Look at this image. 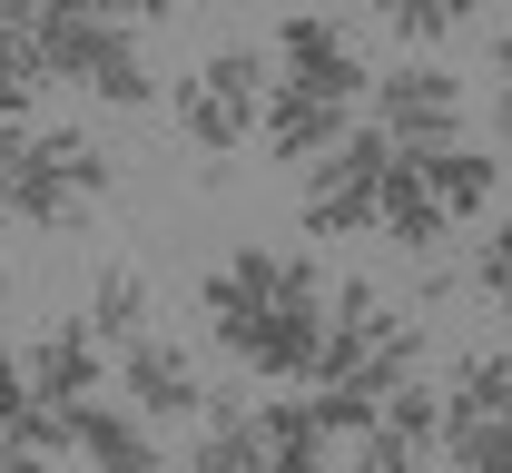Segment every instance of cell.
Instances as JSON below:
<instances>
[{"label": "cell", "instance_id": "7", "mask_svg": "<svg viewBox=\"0 0 512 473\" xmlns=\"http://www.w3.org/2000/svg\"><path fill=\"white\" fill-rule=\"evenodd\" d=\"M365 99H375V129L394 148H444V138H463V79L434 50H404L394 69H375Z\"/></svg>", "mask_w": 512, "mask_h": 473}, {"label": "cell", "instance_id": "27", "mask_svg": "<svg viewBox=\"0 0 512 473\" xmlns=\"http://www.w3.org/2000/svg\"><path fill=\"white\" fill-rule=\"evenodd\" d=\"M0 464H10V424H0Z\"/></svg>", "mask_w": 512, "mask_h": 473}, {"label": "cell", "instance_id": "15", "mask_svg": "<svg viewBox=\"0 0 512 473\" xmlns=\"http://www.w3.org/2000/svg\"><path fill=\"white\" fill-rule=\"evenodd\" d=\"M188 473H266V424H256L247 395H207V405H197Z\"/></svg>", "mask_w": 512, "mask_h": 473}, {"label": "cell", "instance_id": "11", "mask_svg": "<svg viewBox=\"0 0 512 473\" xmlns=\"http://www.w3.org/2000/svg\"><path fill=\"white\" fill-rule=\"evenodd\" d=\"M375 237L404 247V257H434V247L453 237V217H444V198H434V178H424V158H404V148H394V168H384V188H375Z\"/></svg>", "mask_w": 512, "mask_h": 473}, {"label": "cell", "instance_id": "21", "mask_svg": "<svg viewBox=\"0 0 512 473\" xmlns=\"http://www.w3.org/2000/svg\"><path fill=\"white\" fill-rule=\"evenodd\" d=\"M20 158H30V129H20V119H0V227H20Z\"/></svg>", "mask_w": 512, "mask_h": 473}, {"label": "cell", "instance_id": "10", "mask_svg": "<svg viewBox=\"0 0 512 473\" xmlns=\"http://www.w3.org/2000/svg\"><path fill=\"white\" fill-rule=\"evenodd\" d=\"M119 395L148 424H197V405H207V385H197V365H188L178 336H128L119 345Z\"/></svg>", "mask_w": 512, "mask_h": 473}, {"label": "cell", "instance_id": "18", "mask_svg": "<svg viewBox=\"0 0 512 473\" xmlns=\"http://www.w3.org/2000/svg\"><path fill=\"white\" fill-rule=\"evenodd\" d=\"M89 336L99 345L148 336V276L138 267H99V286H89Z\"/></svg>", "mask_w": 512, "mask_h": 473}, {"label": "cell", "instance_id": "25", "mask_svg": "<svg viewBox=\"0 0 512 473\" xmlns=\"http://www.w3.org/2000/svg\"><path fill=\"white\" fill-rule=\"evenodd\" d=\"M0 473H60V454H10Z\"/></svg>", "mask_w": 512, "mask_h": 473}, {"label": "cell", "instance_id": "17", "mask_svg": "<svg viewBox=\"0 0 512 473\" xmlns=\"http://www.w3.org/2000/svg\"><path fill=\"white\" fill-rule=\"evenodd\" d=\"M256 424H266V473H335V434H325L316 395H306V405H296V395H266Z\"/></svg>", "mask_w": 512, "mask_h": 473}, {"label": "cell", "instance_id": "20", "mask_svg": "<svg viewBox=\"0 0 512 473\" xmlns=\"http://www.w3.org/2000/svg\"><path fill=\"white\" fill-rule=\"evenodd\" d=\"M473 286H483L493 306H512V207H503V217H493V237L473 247Z\"/></svg>", "mask_w": 512, "mask_h": 473}, {"label": "cell", "instance_id": "5", "mask_svg": "<svg viewBox=\"0 0 512 473\" xmlns=\"http://www.w3.org/2000/svg\"><path fill=\"white\" fill-rule=\"evenodd\" d=\"M109 198V148L89 129H30V158H20V227H79L89 207Z\"/></svg>", "mask_w": 512, "mask_h": 473}, {"label": "cell", "instance_id": "16", "mask_svg": "<svg viewBox=\"0 0 512 473\" xmlns=\"http://www.w3.org/2000/svg\"><path fill=\"white\" fill-rule=\"evenodd\" d=\"M404 158H424V178H434V198H444L453 227L493 217V178H503V158H493V148H473V138H444V148H404Z\"/></svg>", "mask_w": 512, "mask_h": 473}, {"label": "cell", "instance_id": "1", "mask_svg": "<svg viewBox=\"0 0 512 473\" xmlns=\"http://www.w3.org/2000/svg\"><path fill=\"white\" fill-rule=\"evenodd\" d=\"M197 316H207V336L227 345L256 385H306L316 345H325V276L296 247H237V257L207 267Z\"/></svg>", "mask_w": 512, "mask_h": 473}, {"label": "cell", "instance_id": "19", "mask_svg": "<svg viewBox=\"0 0 512 473\" xmlns=\"http://www.w3.org/2000/svg\"><path fill=\"white\" fill-rule=\"evenodd\" d=\"M50 89V60L30 30H0V119H30V99Z\"/></svg>", "mask_w": 512, "mask_h": 473}, {"label": "cell", "instance_id": "14", "mask_svg": "<svg viewBox=\"0 0 512 473\" xmlns=\"http://www.w3.org/2000/svg\"><path fill=\"white\" fill-rule=\"evenodd\" d=\"M99 355H109V345L89 336V316H69V326H50V336L20 355V375H30V395H50V405H89V395H99Z\"/></svg>", "mask_w": 512, "mask_h": 473}, {"label": "cell", "instance_id": "12", "mask_svg": "<svg viewBox=\"0 0 512 473\" xmlns=\"http://www.w3.org/2000/svg\"><path fill=\"white\" fill-rule=\"evenodd\" d=\"M345 129H355V109H345V99L296 89V79H266V119H256V138H266L276 158H325Z\"/></svg>", "mask_w": 512, "mask_h": 473}, {"label": "cell", "instance_id": "24", "mask_svg": "<svg viewBox=\"0 0 512 473\" xmlns=\"http://www.w3.org/2000/svg\"><path fill=\"white\" fill-rule=\"evenodd\" d=\"M493 148H503V168H512V89H493Z\"/></svg>", "mask_w": 512, "mask_h": 473}, {"label": "cell", "instance_id": "8", "mask_svg": "<svg viewBox=\"0 0 512 473\" xmlns=\"http://www.w3.org/2000/svg\"><path fill=\"white\" fill-rule=\"evenodd\" d=\"M266 60H276V79H296V89H325V99H365L375 89V69H365V50L325 20V10H296V20H276V40H266Z\"/></svg>", "mask_w": 512, "mask_h": 473}, {"label": "cell", "instance_id": "4", "mask_svg": "<svg viewBox=\"0 0 512 473\" xmlns=\"http://www.w3.org/2000/svg\"><path fill=\"white\" fill-rule=\"evenodd\" d=\"M384 168H394V138L375 119H355V129L335 138L325 158H306V198H296V227L306 237H365L375 227V188Z\"/></svg>", "mask_w": 512, "mask_h": 473}, {"label": "cell", "instance_id": "3", "mask_svg": "<svg viewBox=\"0 0 512 473\" xmlns=\"http://www.w3.org/2000/svg\"><path fill=\"white\" fill-rule=\"evenodd\" d=\"M453 473H512V355L503 345H473L444 375V444Z\"/></svg>", "mask_w": 512, "mask_h": 473}, {"label": "cell", "instance_id": "13", "mask_svg": "<svg viewBox=\"0 0 512 473\" xmlns=\"http://www.w3.org/2000/svg\"><path fill=\"white\" fill-rule=\"evenodd\" d=\"M69 454H79L89 473H168L148 414H128V405H79L69 414Z\"/></svg>", "mask_w": 512, "mask_h": 473}, {"label": "cell", "instance_id": "6", "mask_svg": "<svg viewBox=\"0 0 512 473\" xmlns=\"http://www.w3.org/2000/svg\"><path fill=\"white\" fill-rule=\"evenodd\" d=\"M266 79H276V60L266 50H217V60H197L188 79H178V129L197 138V148H247L256 119H266Z\"/></svg>", "mask_w": 512, "mask_h": 473}, {"label": "cell", "instance_id": "2", "mask_svg": "<svg viewBox=\"0 0 512 473\" xmlns=\"http://www.w3.org/2000/svg\"><path fill=\"white\" fill-rule=\"evenodd\" d=\"M30 40H40L50 79L89 89V99H109V109H148V99H158V69H148V50H138V30L109 20V10L60 0V10H40V20H30Z\"/></svg>", "mask_w": 512, "mask_h": 473}, {"label": "cell", "instance_id": "9", "mask_svg": "<svg viewBox=\"0 0 512 473\" xmlns=\"http://www.w3.org/2000/svg\"><path fill=\"white\" fill-rule=\"evenodd\" d=\"M434 444H444V395H434L424 375H404V385L375 405V424L355 434L345 473H424V454H434Z\"/></svg>", "mask_w": 512, "mask_h": 473}, {"label": "cell", "instance_id": "22", "mask_svg": "<svg viewBox=\"0 0 512 473\" xmlns=\"http://www.w3.org/2000/svg\"><path fill=\"white\" fill-rule=\"evenodd\" d=\"M79 10H109L128 30H148V20H178V0H79Z\"/></svg>", "mask_w": 512, "mask_h": 473}, {"label": "cell", "instance_id": "26", "mask_svg": "<svg viewBox=\"0 0 512 473\" xmlns=\"http://www.w3.org/2000/svg\"><path fill=\"white\" fill-rule=\"evenodd\" d=\"M0 316H10V267H0Z\"/></svg>", "mask_w": 512, "mask_h": 473}, {"label": "cell", "instance_id": "23", "mask_svg": "<svg viewBox=\"0 0 512 473\" xmlns=\"http://www.w3.org/2000/svg\"><path fill=\"white\" fill-rule=\"evenodd\" d=\"M20 395H30V375H20V355L0 345V424H10V405H20Z\"/></svg>", "mask_w": 512, "mask_h": 473}]
</instances>
